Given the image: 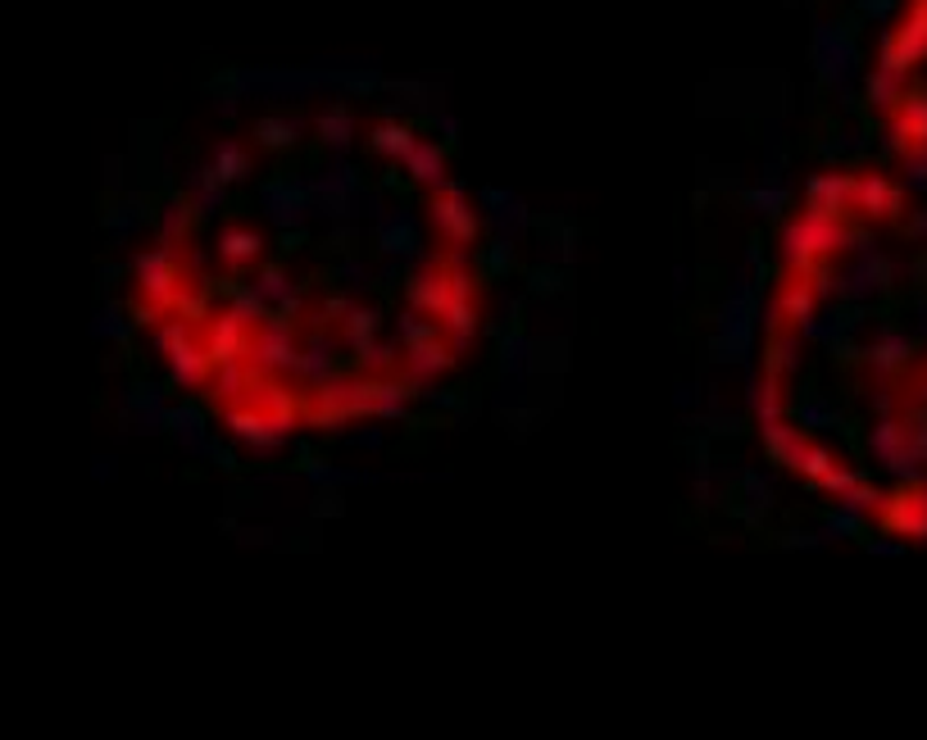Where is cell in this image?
Returning <instances> with one entry per match:
<instances>
[{
	"instance_id": "obj_16",
	"label": "cell",
	"mask_w": 927,
	"mask_h": 740,
	"mask_svg": "<svg viewBox=\"0 0 927 740\" xmlns=\"http://www.w3.org/2000/svg\"><path fill=\"white\" fill-rule=\"evenodd\" d=\"M850 195H855V178L850 173H842V169H823V173H814L809 182H805V210H818V214H833V219H842L846 210H850Z\"/></svg>"
},
{
	"instance_id": "obj_48",
	"label": "cell",
	"mask_w": 927,
	"mask_h": 740,
	"mask_svg": "<svg viewBox=\"0 0 927 740\" xmlns=\"http://www.w3.org/2000/svg\"><path fill=\"white\" fill-rule=\"evenodd\" d=\"M833 468H837V459H833V450H823V446H809L796 473H800L805 481H814V486H823V481H827V473H833Z\"/></svg>"
},
{
	"instance_id": "obj_36",
	"label": "cell",
	"mask_w": 927,
	"mask_h": 740,
	"mask_svg": "<svg viewBox=\"0 0 927 740\" xmlns=\"http://www.w3.org/2000/svg\"><path fill=\"white\" fill-rule=\"evenodd\" d=\"M210 169H214L228 186H236V182L251 178V151H246L241 141H219L214 155H210Z\"/></svg>"
},
{
	"instance_id": "obj_11",
	"label": "cell",
	"mask_w": 927,
	"mask_h": 740,
	"mask_svg": "<svg viewBox=\"0 0 927 740\" xmlns=\"http://www.w3.org/2000/svg\"><path fill=\"white\" fill-rule=\"evenodd\" d=\"M900 186L887 178V173H877V169H868V173H859L855 178V195H850V205L864 214V219H896L900 214Z\"/></svg>"
},
{
	"instance_id": "obj_30",
	"label": "cell",
	"mask_w": 927,
	"mask_h": 740,
	"mask_svg": "<svg viewBox=\"0 0 927 740\" xmlns=\"http://www.w3.org/2000/svg\"><path fill=\"white\" fill-rule=\"evenodd\" d=\"M305 132H310V123L301 114H269L255 123V141L269 145V151H291Z\"/></svg>"
},
{
	"instance_id": "obj_10",
	"label": "cell",
	"mask_w": 927,
	"mask_h": 740,
	"mask_svg": "<svg viewBox=\"0 0 927 740\" xmlns=\"http://www.w3.org/2000/svg\"><path fill=\"white\" fill-rule=\"evenodd\" d=\"M164 368H169V382H173V386H182V391H201V386H210L214 359H210V351H205V341L191 332L187 341H178L173 351L164 355Z\"/></svg>"
},
{
	"instance_id": "obj_37",
	"label": "cell",
	"mask_w": 927,
	"mask_h": 740,
	"mask_svg": "<svg viewBox=\"0 0 927 740\" xmlns=\"http://www.w3.org/2000/svg\"><path fill=\"white\" fill-rule=\"evenodd\" d=\"M864 95L877 105V110H891L900 95H905V73H896V69H883L877 64L868 78H864Z\"/></svg>"
},
{
	"instance_id": "obj_29",
	"label": "cell",
	"mask_w": 927,
	"mask_h": 740,
	"mask_svg": "<svg viewBox=\"0 0 927 740\" xmlns=\"http://www.w3.org/2000/svg\"><path fill=\"white\" fill-rule=\"evenodd\" d=\"M410 382L405 377H373V418L396 423L410 414Z\"/></svg>"
},
{
	"instance_id": "obj_46",
	"label": "cell",
	"mask_w": 927,
	"mask_h": 740,
	"mask_svg": "<svg viewBox=\"0 0 927 740\" xmlns=\"http://www.w3.org/2000/svg\"><path fill=\"white\" fill-rule=\"evenodd\" d=\"M796 418H800V427H809V432H833V427H842V414L827 405V401H800V405H796Z\"/></svg>"
},
{
	"instance_id": "obj_28",
	"label": "cell",
	"mask_w": 927,
	"mask_h": 740,
	"mask_svg": "<svg viewBox=\"0 0 927 740\" xmlns=\"http://www.w3.org/2000/svg\"><path fill=\"white\" fill-rule=\"evenodd\" d=\"M909 355H914V345H909L900 332H883V336H877L868 351H864V359H868V368H873L877 377H891L896 368H905Z\"/></svg>"
},
{
	"instance_id": "obj_13",
	"label": "cell",
	"mask_w": 927,
	"mask_h": 740,
	"mask_svg": "<svg viewBox=\"0 0 927 740\" xmlns=\"http://www.w3.org/2000/svg\"><path fill=\"white\" fill-rule=\"evenodd\" d=\"M446 286H451L446 264H427L423 260L405 277V305L419 310V314H427V318H436V314H442V305H446Z\"/></svg>"
},
{
	"instance_id": "obj_41",
	"label": "cell",
	"mask_w": 927,
	"mask_h": 740,
	"mask_svg": "<svg viewBox=\"0 0 927 740\" xmlns=\"http://www.w3.org/2000/svg\"><path fill=\"white\" fill-rule=\"evenodd\" d=\"M228 314H232L236 323H246V327H260V323L269 318V305L260 301L255 286H232V295H228Z\"/></svg>"
},
{
	"instance_id": "obj_35",
	"label": "cell",
	"mask_w": 927,
	"mask_h": 740,
	"mask_svg": "<svg viewBox=\"0 0 927 740\" xmlns=\"http://www.w3.org/2000/svg\"><path fill=\"white\" fill-rule=\"evenodd\" d=\"M87 332H91V341H114V345H128V336H132V318H128V305H119V301L101 305V310L91 314Z\"/></svg>"
},
{
	"instance_id": "obj_58",
	"label": "cell",
	"mask_w": 927,
	"mask_h": 740,
	"mask_svg": "<svg viewBox=\"0 0 927 740\" xmlns=\"http://www.w3.org/2000/svg\"><path fill=\"white\" fill-rule=\"evenodd\" d=\"M518 310H523V301H505V305H501V314H505V323H518Z\"/></svg>"
},
{
	"instance_id": "obj_7",
	"label": "cell",
	"mask_w": 927,
	"mask_h": 740,
	"mask_svg": "<svg viewBox=\"0 0 927 740\" xmlns=\"http://www.w3.org/2000/svg\"><path fill=\"white\" fill-rule=\"evenodd\" d=\"M223 427H228L232 440H241V446H251V450H260V455L278 450L282 440H286V436L278 432V423H273L260 405H251V401H232V405H223Z\"/></svg>"
},
{
	"instance_id": "obj_53",
	"label": "cell",
	"mask_w": 927,
	"mask_h": 740,
	"mask_svg": "<svg viewBox=\"0 0 927 740\" xmlns=\"http://www.w3.org/2000/svg\"><path fill=\"white\" fill-rule=\"evenodd\" d=\"M742 490H746V500H750V505H768V500H773V496H768V481H764V477H755V473H746V477H742Z\"/></svg>"
},
{
	"instance_id": "obj_15",
	"label": "cell",
	"mask_w": 927,
	"mask_h": 740,
	"mask_svg": "<svg viewBox=\"0 0 927 740\" xmlns=\"http://www.w3.org/2000/svg\"><path fill=\"white\" fill-rule=\"evenodd\" d=\"M251 332L255 327H246V323H236L228 310L223 314H214V318H205V351H210V359L214 364H228V359H246L251 355Z\"/></svg>"
},
{
	"instance_id": "obj_1",
	"label": "cell",
	"mask_w": 927,
	"mask_h": 740,
	"mask_svg": "<svg viewBox=\"0 0 927 740\" xmlns=\"http://www.w3.org/2000/svg\"><path fill=\"white\" fill-rule=\"evenodd\" d=\"M850 241L855 236H850V227L842 219L805 210L800 219L783 223V232H777V268H783L787 277H809L814 264H823L827 255L846 251Z\"/></svg>"
},
{
	"instance_id": "obj_26",
	"label": "cell",
	"mask_w": 927,
	"mask_h": 740,
	"mask_svg": "<svg viewBox=\"0 0 927 740\" xmlns=\"http://www.w3.org/2000/svg\"><path fill=\"white\" fill-rule=\"evenodd\" d=\"M255 377H260V373L251 368V359H228V364H214L210 386H214V396H219L223 405H232V401H246V396H251Z\"/></svg>"
},
{
	"instance_id": "obj_25",
	"label": "cell",
	"mask_w": 927,
	"mask_h": 740,
	"mask_svg": "<svg viewBox=\"0 0 927 740\" xmlns=\"http://www.w3.org/2000/svg\"><path fill=\"white\" fill-rule=\"evenodd\" d=\"M191 223H197V210H191L187 195H164L160 210H155V232H160V245H178V251H182V241H187Z\"/></svg>"
},
{
	"instance_id": "obj_19",
	"label": "cell",
	"mask_w": 927,
	"mask_h": 740,
	"mask_svg": "<svg viewBox=\"0 0 927 740\" xmlns=\"http://www.w3.org/2000/svg\"><path fill=\"white\" fill-rule=\"evenodd\" d=\"M187 201L197 210V219H219V210L228 201V182L210 164H197L187 173Z\"/></svg>"
},
{
	"instance_id": "obj_34",
	"label": "cell",
	"mask_w": 927,
	"mask_h": 740,
	"mask_svg": "<svg viewBox=\"0 0 927 740\" xmlns=\"http://www.w3.org/2000/svg\"><path fill=\"white\" fill-rule=\"evenodd\" d=\"M341 345H346V351L355 355V364L369 368V373H382V368L396 364V345L382 341V336H341Z\"/></svg>"
},
{
	"instance_id": "obj_24",
	"label": "cell",
	"mask_w": 927,
	"mask_h": 740,
	"mask_svg": "<svg viewBox=\"0 0 927 740\" xmlns=\"http://www.w3.org/2000/svg\"><path fill=\"white\" fill-rule=\"evenodd\" d=\"M773 301H777V310H783V323L796 327V332L818 314V295H814L809 277H787L783 286H777Z\"/></svg>"
},
{
	"instance_id": "obj_33",
	"label": "cell",
	"mask_w": 927,
	"mask_h": 740,
	"mask_svg": "<svg viewBox=\"0 0 927 740\" xmlns=\"http://www.w3.org/2000/svg\"><path fill=\"white\" fill-rule=\"evenodd\" d=\"M414 141H419V132H414L410 123H396V119H382V123L369 132V145H373L382 160H405Z\"/></svg>"
},
{
	"instance_id": "obj_17",
	"label": "cell",
	"mask_w": 927,
	"mask_h": 740,
	"mask_svg": "<svg viewBox=\"0 0 927 740\" xmlns=\"http://www.w3.org/2000/svg\"><path fill=\"white\" fill-rule=\"evenodd\" d=\"M455 364V351L442 341V336H432V341H419V345H410L405 351V382L410 386H419V391H427L436 377H442L446 368Z\"/></svg>"
},
{
	"instance_id": "obj_27",
	"label": "cell",
	"mask_w": 927,
	"mask_h": 740,
	"mask_svg": "<svg viewBox=\"0 0 927 740\" xmlns=\"http://www.w3.org/2000/svg\"><path fill=\"white\" fill-rule=\"evenodd\" d=\"M796 368H800V332L796 327H777L768 336V351H764V373L787 382Z\"/></svg>"
},
{
	"instance_id": "obj_39",
	"label": "cell",
	"mask_w": 927,
	"mask_h": 740,
	"mask_svg": "<svg viewBox=\"0 0 927 740\" xmlns=\"http://www.w3.org/2000/svg\"><path fill=\"white\" fill-rule=\"evenodd\" d=\"M750 345H755V332H714L709 341V359L718 364H750Z\"/></svg>"
},
{
	"instance_id": "obj_42",
	"label": "cell",
	"mask_w": 927,
	"mask_h": 740,
	"mask_svg": "<svg viewBox=\"0 0 927 740\" xmlns=\"http://www.w3.org/2000/svg\"><path fill=\"white\" fill-rule=\"evenodd\" d=\"M251 286L260 291V301L273 310V305L282 301V295H291V286H296V282H291V273H286L282 264H264V268L255 273V282H251Z\"/></svg>"
},
{
	"instance_id": "obj_21",
	"label": "cell",
	"mask_w": 927,
	"mask_h": 740,
	"mask_svg": "<svg viewBox=\"0 0 927 740\" xmlns=\"http://www.w3.org/2000/svg\"><path fill=\"white\" fill-rule=\"evenodd\" d=\"M401 164H405V178L419 186H432V191L446 186V151L436 141H414Z\"/></svg>"
},
{
	"instance_id": "obj_6",
	"label": "cell",
	"mask_w": 927,
	"mask_h": 740,
	"mask_svg": "<svg viewBox=\"0 0 927 740\" xmlns=\"http://www.w3.org/2000/svg\"><path fill=\"white\" fill-rule=\"evenodd\" d=\"M427 219H432V227L442 232V241H451L455 251H468V241L477 236V214H473V205H468V195H464V186L460 182H451L446 178V186L442 191H432V201H427Z\"/></svg>"
},
{
	"instance_id": "obj_2",
	"label": "cell",
	"mask_w": 927,
	"mask_h": 740,
	"mask_svg": "<svg viewBox=\"0 0 927 740\" xmlns=\"http://www.w3.org/2000/svg\"><path fill=\"white\" fill-rule=\"evenodd\" d=\"M814 69H818V78H823L827 87L842 95V105H855L850 78H855V69H859V45H855L850 23H842V19H823V23H814Z\"/></svg>"
},
{
	"instance_id": "obj_62",
	"label": "cell",
	"mask_w": 927,
	"mask_h": 740,
	"mask_svg": "<svg viewBox=\"0 0 927 740\" xmlns=\"http://www.w3.org/2000/svg\"><path fill=\"white\" fill-rule=\"evenodd\" d=\"M923 391H927V373H923Z\"/></svg>"
},
{
	"instance_id": "obj_60",
	"label": "cell",
	"mask_w": 927,
	"mask_h": 740,
	"mask_svg": "<svg viewBox=\"0 0 927 740\" xmlns=\"http://www.w3.org/2000/svg\"><path fill=\"white\" fill-rule=\"evenodd\" d=\"M114 277H123V264H105V268H101V282H105V286H110Z\"/></svg>"
},
{
	"instance_id": "obj_52",
	"label": "cell",
	"mask_w": 927,
	"mask_h": 740,
	"mask_svg": "<svg viewBox=\"0 0 927 740\" xmlns=\"http://www.w3.org/2000/svg\"><path fill=\"white\" fill-rule=\"evenodd\" d=\"M527 291H536V295L560 291V273H555V268H536V273L527 277Z\"/></svg>"
},
{
	"instance_id": "obj_8",
	"label": "cell",
	"mask_w": 927,
	"mask_h": 740,
	"mask_svg": "<svg viewBox=\"0 0 927 740\" xmlns=\"http://www.w3.org/2000/svg\"><path fill=\"white\" fill-rule=\"evenodd\" d=\"M377 251L382 260H401V264H423V236H419V219L410 210H386L373 223Z\"/></svg>"
},
{
	"instance_id": "obj_45",
	"label": "cell",
	"mask_w": 927,
	"mask_h": 740,
	"mask_svg": "<svg viewBox=\"0 0 927 740\" xmlns=\"http://www.w3.org/2000/svg\"><path fill=\"white\" fill-rule=\"evenodd\" d=\"M477 264H482V273H492V277H505L510 268H514V236H501L496 232V241L486 245V251L477 255Z\"/></svg>"
},
{
	"instance_id": "obj_59",
	"label": "cell",
	"mask_w": 927,
	"mask_h": 740,
	"mask_svg": "<svg viewBox=\"0 0 927 740\" xmlns=\"http://www.w3.org/2000/svg\"><path fill=\"white\" fill-rule=\"evenodd\" d=\"M909 232H914V236H927V210H918V214H914V223H909Z\"/></svg>"
},
{
	"instance_id": "obj_54",
	"label": "cell",
	"mask_w": 927,
	"mask_h": 740,
	"mask_svg": "<svg viewBox=\"0 0 927 740\" xmlns=\"http://www.w3.org/2000/svg\"><path fill=\"white\" fill-rule=\"evenodd\" d=\"M855 10H859L864 19H887V14L896 10V0H855Z\"/></svg>"
},
{
	"instance_id": "obj_23",
	"label": "cell",
	"mask_w": 927,
	"mask_h": 740,
	"mask_svg": "<svg viewBox=\"0 0 927 740\" xmlns=\"http://www.w3.org/2000/svg\"><path fill=\"white\" fill-rule=\"evenodd\" d=\"M759 436H764V450H768V459L777 468H792V473L800 468V459L809 450L805 432H796L792 423H768V427H759Z\"/></svg>"
},
{
	"instance_id": "obj_51",
	"label": "cell",
	"mask_w": 927,
	"mask_h": 740,
	"mask_svg": "<svg viewBox=\"0 0 927 740\" xmlns=\"http://www.w3.org/2000/svg\"><path fill=\"white\" fill-rule=\"evenodd\" d=\"M905 182L909 186H927V145H909L905 151Z\"/></svg>"
},
{
	"instance_id": "obj_38",
	"label": "cell",
	"mask_w": 927,
	"mask_h": 740,
	"mask_svg": "<svg viewBox=\"0 0 927 740\" xmlns=\"http://www.w3.org/2000/svg\"><path fill=\"white\" fill-rule=\"evenodd\" d=\"M746 210L759 214V219H783V210H787V182L764 178L759 186H750L746 191Z\"/></svg>"
},
{
	"instance_id": "obj_31",
	"label": "cell",
	"mask_w": 927,
	"mask_h": 740,
	"mask_svg": "<svg viewBox=\"0 0 927 740\" xmlns=\"http://www.w3.org/2000/svg\"><path fill=\"white\" fill-rule=\"evenodd\" d=\"M141 223H145V195H141V191L119 195V201L105 210V232H110L114 241L137 236V232H141Z\"/></svg>"
},
{
	"instance_id": "obj_56",
	"label": "cell",
	"mask_w": 927,
	"mask_h": 740,
	"mask_svg": "<svg viewBox=\"0 0 927 740\" xmlns=\"http://www.w3.org/2000/svg\"><path fill=\"white\" fill-rule=\"evenodd\" d=\"M436 132H442L446 141H455V136H460V119H451V114H436Z\"/></svg>"
},
{
	"instance_id": "obj_55",
	"label": "cell",
	"mask_w": 927,
	"mask_h": 740,
	"mask_svg": "<svg viewBox=\"0 0 927 740\" xmlns=\"http://www.w3.org/2000/svg\"><path fill=\"white\" fill-rule=\"evenodd\" d=\"M351 440H355L360 450H377V446H382V432H377V427H364V432H355Z\"/></svg>"
},
{
	"instance_id": "obj_5",
	"label": "cell",
	"mask_w": 927,
	"mask_h": 740,
	"mask_svg": "<svg viewBox=\"0 0 927 740\" xmlns=\"http://www.w3.org/2000/svg\"><path fill=\"white\" fill-rule=\"evenodd\" d=\"M296 351H301V341H296V323L291 318H264L255 332H251V368L260 377H273V373H291V364H296Z\"/></svg>"
},
{
	"instance_id": "obj_49",
	"label": "cell",
	"mask_w": 927,
	"mask_h": 740,
	"mask_svg": "<svg viewBox=\"0 0 927 740\" xmlns=\"http://www.w3.org/2000/svg\"><path fill=\"white\" fill-rule=\"evenodd\" d=\"M377 332H382V310L373 305H355L351 318L341 323V336H377Z\"/></svg>"
},
{
	"instance_id": "obj_22",
	"label": "cell",
	"mask_w": 927,
	"mask_h": 740,
	"mask_svg": "<svg viewBox=\"0 0 927 740\" xmlns=\"http://www.w3.org/2000/svg\"><path fill=\"white\" fill-rule=\"evenodd\" d=\"M214 251H219V260H223L228 268H246V264H255V260L264 255V236H260L255 227L228 223V227L219 232V241H214Z\"/></svg>"
},
{
	"instance_id": "obj_12",
	"label": "cell",
	"mask_w": 927,
	"mask_h": 740,
	"mask_svg": "<svg viewBox=\"0 0 927 740\" xmlns=\"http://www.w3.org/2000/svg\"><path fill=\"white\" fill-rule=\"evenodd\" d=\"M891 151H909V145H927V91H905L891 105Z\"/></svg>"
},
{
	"instance_id": "obj_4",
	"label": "cell",
	"mask_w": 927,
	"mask_h": 740,
	"mask_svg": "<svg viewBox=\"0 0 927 740\" xmlns=\"http://www.w3.org/2000/svg\"><path fill=\"white\" fill-rule=\"evenodd\" d=\"M260 210L273 227L282 232H301L310 219H314V186L310 178H296V173H282L273 182L260 186Z\"/></svg>"
},
{
	"instance_id": "obj_9",
	"label": "cell",
	"mask_w": 927,
	"mask_h": 740,
	"mask_svg": "<svg viewBox=\"0 0 927 740\" xmlns=\"http://www.w3.org/2000/svg\"><path fill=\"white\" fill-rule=\"evenodd\" d=\"M341 336H332L328 327H314L305 341H301V351H296V364H291V377L305 382V386H323L328 377H336L341 368Z\"/></svg>"
},
{
	"instance_id": "obj_14",
	"label": "cell",
	"mask_w": 927,
	"mask_h": 740,
	"mask_svg": "<svg viewBox=\"0 0 927 740\" xmlns=\"http://www.w3.org/2000/svg\"><path fill=\"white\" fill-rule=\"evenodd\" d=\"M877 514H883L887 531L909 536V540H927V496H923V486L918 490H900V496H891V500L883 496Z\"/></svg>"
},
{
	"instance_id": "obj_20",
	"label": "cell",
	"mask_w": 927,
	"mask_h": 740,
	"mask_svg": "<svg viewBox=\"0 0 927 740\" xmlns=\"http://www.w3.org/2000/svg\"><path fill=\"white\" fill-rule=\"evenodd\" d=\"M746 405H750V418L759 427L768 423H783V409H787V396H783V377H746Z\"/></svg>"
},
{
	"instance_id": "obj_50",
	"label": "cell",
	"mask_w": 927,
	"mask_h": 740,
	"mask_svg": "<svg viewBox=\"0 0 927 740\" xmlns=\"http://www.w3.org/2000/svg\"><path fill=\"white\" fill-rule=\"evenodd\" d=\"M332 277H336L341 291H364L373 282V273H369L364 260H341V264H332Z\"/></svg>"
},
{
	"instance_id": "obj_44",
	"label": "cell",
	"mask_w": 927,
	"mask_h": 740,
	"mask_svg": "<svg viewBox=\"0 0 927 740\" xmlns=\"http://www.w3.org/2000/svg\"><path fill=\"white\" fill-rule=\"evenodd\" d=\"M169 314H178V318H187V323H205V318H210V295H205L201 286L182 282V291H178V301H173Z\"/></svg>"
},
{
	"instance_id": "obj_57",
	"label": "cell",
	"mask_w": 927,
	"mask_h": 740,
	"mask_svg": "<svg viewBox=\"0 0 927 740\" xmlns=\"http://www.w3.org/2000/svg\"><path fill=\"white\" fill-rule=\"evenodd\" d=\"M696 405V386H682L677 391V409H692Z\"/></svg>"
},
{
	"instance_id": "obj_61",
	"label": "cell",
	"mask_w": 927,
	"mask_h": 740,
	"mask_svg": "<svg viewBox=\"0 0 927 740\" xmlns=\"http://www.w3.org/2000/svg\"><path fill=\"white\" fill-rule=\"evenodd\" d=\"M687 282H692V273H687V268H677V273H673V286H677V291H687Z\"/></svg>"
},
{
	"instance_id": "obj_47",
	"label": "cell",
	"mask_w": 927,
	"mask_h": 740,
	"mask_svg": "<svg viewBox=\"0 0 927 740\" xmlns=\"http://www.w3.org/2000/svg\"><path fill=\"white\" fill-rule=\"evenodd\" d=\"M351 310H355V301H351V291H336V295H323L319 301V314H314V327H328V323H346L351 318Z\"/></svg>"
},
{
	"instance_id": "obj_3",
	"label": "cell",
	"mask_w": 927,
	"mask_h": 740,
	"mask_svg": "<svg viewBox=\"0 0 927 740\" xmlns=\"http://www.w3.org/2000/svg\"><path fill=\"white\" fill-rule=\"evenodd\" d=\"M132 273H137V301L141 305H155V310H173L178 291H182V260H178V245H151L132 260Z\"/></svg>"
},
{
	"instance_id": "obj_40",
	"label": "cell",
	"mask_w": 927,
	"mask_h": 740,
	"mask_svg": "<svg viewBox=\"0 0 927 740\" xmlns=\"http://www.w3.org/2000/svg\"><path fill=\"white\" fill-rule=\"evenodd\" d=\"M501 368L505 377H523L532 368V336L527 332H501Z\"/></svg>"
},
{
	"instance_id": "obj_32",
	"label": "cell",
	"mask_w": 927,
	"mask_h": 740,
	"mask_svg": "<svg viewBox=\"0 0 927 740\" xmlns=\"http://www.w3.org/2000/svg\"><path fill=\"white\" fill-rule=\"evenodd\" d=\"M314 132H319V141L328 145L332 155H346L351 151V136H355V119H351L346 105H332V110H323L314 119Z\"/></svg>"
},
{
	"instance_id": "obj_18",
	"label": "cell",
	"mask_w": 927,
	"mask_h": 740,
	"mask_svg": "<svg viewBox=\"0 0 927 740\" xmlns=\"http://www.w3.org/2000/svg\"><path fill=\"white\" fill-rule=\"evenodd\" d=\"M482 210L492 214V223H496V232L501 236H518V232H527V223H532V210H527V201L523 195H514V191H505V186H482Z\"/></svg>"
},
{
	"instance_id": "obj_43",
	"label": "cell",
	"mask_w": 927,
	"mask_h": 740,
	"mask_svg": "<svg viewBox=\"0 0 927 740\" xmlns=\"http://www.w3.org/2000/svg\"><path fill=\"white\" fill-rule=\"evenodd\" d=\"M436 332V318H427V314H419V310H401L396 314V336H401V345L410 351V345H419V341H432Z\"/></svg>"
}]
</instances>
